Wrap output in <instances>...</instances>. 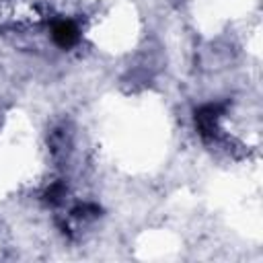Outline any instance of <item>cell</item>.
I'll return each instance as SVG.
<instances>
[{
  "mask_svg": "<svg viewBox=\"0 0 263 263\" xmlns=\"http://www.w3.org/2000/svg\"><path fill=\"white\" fill-rule=\"evenodd\" d=\"M51 39L58 47L70 49L80 41V29L74 21L70 18H60L51 25Z\"/></svg>",
  "mask_w": 263,
  "mask_h": 263,
  "instance_id": "cell-1",
  "label": "cell"
},
{
  "mask_svg": "<svg viewBox=\"0 0 263 263\" xmlns=\"http://www.w3.org/2000/svg\"><path fill=\"white\" fill-rule=\"evenodd\" d=\"M64 191H66V187H64V183H53L47 191H45V201L47 203H60L62 201V197H64Z\"/></svg>",
  "mask_w": 263,
  "mask_h": 263,
  "instance_id": "cell-2",
  "label": "cell"
}]
</instances>
